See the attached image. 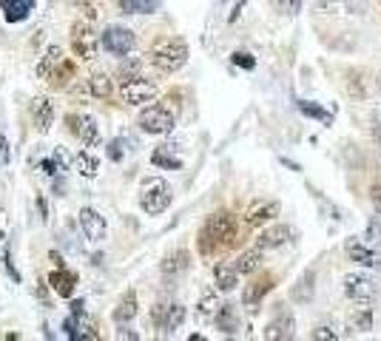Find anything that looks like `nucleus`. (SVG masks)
Returning <instances> with one entry per match:
<instances>
[{"label": "nucleus", "mask_w": 381, "mask_h": 341, "mask_svg": "<svg viewBox=\"0 0 381 341\" xmlns=\"http://www.w3.org/2000/svg\"><path fill=\"white\" fill-rule=\"evenodd\" d=\"M213 319H216V327L225 335H234L239 330V310H237V304H219Z\"/></svg>", "instance_id": "nucleus-18"}, {"label": "nucleus", "mask_w": 381, "mask_h": 341, "mask_svg": "<svg viewBox=\"0 0 381 341\" xmlns=\"http://www.w3.org/2000/svg\"><path fill=\"white\" fill-rule=\"evenodd\" d=\"M0 12L9 23H23L35 12V0H0Z\"/></svg>", "instance_id": "nucleus-16"}, {"label": "nucleus", "mask_w": 381, "mask_h": 341, "mask_svg": "<svg viewBox=\"0 0 381 341\" xmlns=\"http://www.w3.org/2000/svg\"><path fill=\"white\" fill-rule=\"evenodd\" d=\"M151 321L157 324V330H163V333H174V330H180L182 327V321H185V307L180 304V302H160L154 310H151Z\"/></svg>", "instance_id": "nucleus-5"}, {"label": "nucleus", "mask_w": 381, "mask_h": 341, "mask_svg": "<svg viewBox=\"0 0 381 341\" xmlns=\"http://www.w3.org/2000/svg\"><path fill=\"white\" fill-rule=\"evenodd\" d=\"M188 262H191V256H188L185 250L171 253V256L163 262V276H168V279L180 276V273H185V270H188Z\"/></svg>", "instance_id": "nucleus-23"}, {"label": "nucleus", "mask_w": 381, "mask_h": 341, "mask_svg": "<svg viewBox=\"0 0 381 341\" xmlns=\"http://www.w3.org/2000/svg\"><path fill=\"white\" fill-rule=\"evenodd\" d=\"M100 46H103L108 54H114V57H125V54L134 51L137 37H134V32L125 29V26H108V29L100 34Z\"/></svg>", "instance_id": "nucleus-4"}, {"label": "nucleus", "mask_w": 381, "mask_h": 341, "mask_svg": "<svg viewBox=\"0 0 381 341\" xmlns=\"http://www.w3.org/2000/svg\"><path fill=\"white\" fill-rule=\"evenodd\" d=\"M259 264H262V250H259V247H256V250H245V253L234 262V267H237L239 276H242V273H256Z\"/></svg>", "instance_id": "nucleus-28"}, {"label": "nucleus", "mask_w": 381, "mask_h": 341, "mask_svg": "<svg viewBox=\"0 0 381 341\" xmlns=\"http://www.w3.org/2000/svg\"><path fill=\"white\" fill-rule=\"evenodd\" d=\"M49 285L54 288V293H57V296L68 299V296L74 293V288H77V276H74V273H68V270L60 264L57 270H51V273H49Z\"/></svg>", "instance_id": "nucleus-17"}, {"label": "nucleus", "mask_w": 381, "mask_h": 341, "mask_svg": "<svg viewBox=\"0 0 381 341\" xmlns=\"http://www.w3.org/2000/svg\"><path fill=\"white\" fill-rule=\"evenodd\" d=\"M174 193H171V185L163 182V179H148L142 185V196H139V205H142V211L151 214V217H160L168 211V205H171Z\"/></svg>", "instance_id": "nucleus-2"}, {"label": "nucleus", "mask_w": 381, "mask_h": 341, "mask_svg": "<svg viewBox=\"0 0 381 341\" xmlns=\"http://www.w3.org/2000/svg\"><path fill=\"white\" fill-rule=\"evenodd\" d=\"M163 0H120V9L128 15H154Z\"/></svg>", "instance_id": "nucleus-24"}, {"label": "nucleus", "mask_w": 381, "mask_h": 341, "mask_svg": "<svg viewBox=\"0 0 381 341\" xmlns=\"http://www.w3.org/2000/svg\"><path fill=\"white\" fill-rule=\"evenodd\" d=\"M151 63H154L163 75H174L188 63V46L182 40H168L160 43L154 51H151Z\"/></svg>", "instance_id": "nucleus-1"}, {"label": "nucleus", "mask_w": 381, "mask_h": 341, "mask_svg": "<svg viewBox=\"0 0 381 341\" xmlns=\"http://www.w3.org/2000/svg\"><path fill=\"white\" fill-rule=\"evenodd\" d=\"M296 108H299L304 117H313V120H319V122H325V125H330V122H333V114H330V111H325L319 103H311V100H296Z\"/></svg>", "instance_id": "nucleus-27"}, {"label": "nucleus", "mask_w": 381, "mask_h": 341, "mask_svg": "<svg viewBox=\"0 0 381 341\" xmlns=\"http://www.w3.org/2000/svg\"><path fill=\"white\" fill-rule=\"evenodd\" d=\"M234 65H242V68H248V72H251V68L256 65V60H254V54H248V51H237L234 57Z\"/></svg>", "instance_id": "nucleus-37"}, {"label": "nucleus", "mask_w": 381, "mask_h": 341, "mask_svg": "<svg viewBox=\"0 0 381 341\" xmlns=\"http://www.w3.org/2000/svg\"><path fill=\"white\" fill-rule=\"evenodd\" d=\"M74 171H77L80 176H97L100 160H97L92 151H80L77 157H74Z\"/></svg>", "instance_id": "nucleus-25"}, {"label": "nucleus", "mask_w": 381, "mask_h": 341, "mask_svg": "<svg viewBox=\"0 0 381 341\" xmlns=\"http://www.w3.org/2000/svg\"><path fill=\"white\" fill-rule=\"evenodd\" d=\"M313 282H316V273L308 270L293 288V302H311L313 299Z\"/></svg>", "instance_id": "nucleus-26"}, {"label": "nucleus", "mask_w": 381, "mask_h": 341, "mask_svg": "<svg viewBox=\"0 0 381 341\" xmlns=\"http://www.w3.org/2000/svg\"><path fill=\"white\" fill-rule=\"evenodd\" d=\"M237 219L227 214V211H219V214H213L208 222H205V228H202V247L208 245V242H213V245H231L234 239H237Z\"/></svg>", "instance_id": "nucleus-3"}, {"label": "nucleus", "mask_w": 381, "mask_h": 341, "mask_svg": "<svg viewBox=\"0 0 381 341\" xmlns=\"http://www.w3.org/2000/svg\"><path fill=\"white\" fill-rule=\"evenodd\" d=\"M117 338H128V341H137V338H139V335H137V333H134V330H128V327H123V330H120V333H117Z\"/></svg>", "instance_id": "nucleus-43"}, {"label": "nucleus", "mask_w": 381, "mask_h": 341, "mask_svg": "<svg viewBox=\"0 0 381 341\" xmlns=\"http://www.w3.org/2000/svg\"><path fill=\"white\" fill-rule=\"evenodd\" d=\"M276 6H279L282 12H287V15H296V12L301 9V0H276Z\"/></svg>", "instance_id": "nucleus-39"}, {"label": "nucleus", "mask_w": 381, "mask_h": 341, "mask_svg": "<svg viewBox=\"0 0 381 341\" xmlns=\"http://www.w3.org/2000/svg\"><path fill=\"white\" fill-rule=\"evenodd\" d=\"M63 330L71 341H86V338H97L94 333V321L86 313H71V319L63 321Z\"/></svg>", "instance_id": "nucleus-11"}, {"label": "nucleus", "mask_w": 381, "mask_h": 341, "mask_svg": "<svg viewBox=\"0 0 381 341\" xmlns=\"http://www.w3.org/2000/svg\"><path fill=\"white\" fill-rule=\"evenodd\" d=\"M296 321H293V316L285 310V313H279L268 327H265V338L268 341H287V338H293L296 333Z\"/></svg>", "instance_id": "nucleus-15"}, {"label": "nucleus", "mask_w": 381, "mask_h": 341, "mask_svg": "<svg viewBox=\"0 0 381 341\" xmlns=\"http://www.w3.org/2000/svg\"><path fill=\"white\" fill-rule=\"evenodd\" d=\"M32 120H35V128L37 131H49L51 122H54V105L46 97H37L32 103Z\"/></svg>", "instance_id": "nucleus-19"}, {"label": "nucleus", "mask_w": 381, "mask_h": 341, "mask_svg": "<svg viewBox=\"0 0 381 341\" xmlns=\"http://www.w3.org/2000/svg\"><path fill=\"white\" fill-rule=\"evenodd\" d=\"M174 151H177V146H160L154 154H151V162L160 165V168H171V171H177V168H182V157H180V154H174Z\"/></svg>", "instance_id": "nucleus-21"}, {"label": "nucleus", "mask_w": 381, "mask_h": 341, "mask_svg": "<svg viewBox=\"0 0 381 341\" xmlns=\"http://www.w3.org/2000/svg\"><path fill=\"white\" fill-rule=\"evenodd\" d=\"M57 65H63V49L60 46H49V51L43 54V60L37 65V77H54Z\"/></svg>", "instance_id": "nucleus-22"}, {"label": "nucleus", "mask_w": 381, "mask_h": 341, "mask_svg": "<svg viewBox=\"0 0 381 341\" xmlns=\"http://www.w3.org/2000/svg\"><path fill=\"white\" fill-rule=\"evenodd\" d=\"M71 313H86V302L83 299H74L71 302Z\"/></svg>", "instance_id": "nucleus-44"}, {"label": "nucleus", "mask_w": 381, "mask_h": 341, "mask_svg": "<svg viewBox=\"0 0 381 341\" xmlns=\"http://www.w3.org/2000/svg\"><path fill=\"white\" fill-rule=\"evenodd\" d=\"M134 316H137V296L128 293V296L120 302V307L114 310V321H117V324H125V321H131Z\"/></svg>", "instance_id": "nucleus-32"}, {"label": "nucleus", "mask_w": 381, "mask_h": 341, "mask_svg": "<svg viewBox=\"0 0 381 341\" xmlns=\"http://www.w3.org/2000/svg\"><path fill=\"white\" fill-rule=\"evenodd\" d=\"M273 217H279V205H276V202H265V205H259V208H254V211L248 214V222H251V225H265V222H270Z\"/></svg>", "instance_id": "nucleus-30"}, {"label": "nucleus", "mask_w": 381, "mask_h": 341, "mask_svg": "<svg viewBox=\"0 0 381 341\" xmlns=\"http://www.w3.org/2000/svg\"><path fill=\"white\" fill-rule=\"evenodd\" d=\"M40 171H43V174H49V176H54V174H57L54 160H43V162H40Z\"/></svg>", "instance_id": "nucleus-42"}, {"label": "nucleus", "mask_w": 381, "mask_h": 341, "mask_svg": "<svg viewBox=\"0 0 381 341\" xmlns=\"http://www.w3.org/2000/svg\"><path fill=\"white\" fill-rule=\"evenodd\" d=\"M6 162H9V140L0 134V168H4Z\"/></svg>", "instance_id": "nucleus-40"}, {"label": "nucleus", "mask_w": 381, "mask_h": 341, "mask_svg": "<svg viewBox=\"0 0 381 341\" xmlns=\"http://www.w3.org/2000/svg\"><path fill=\"white\" fill-rule=\"evenodd\" d=\"M71 43H74V51H77L83 60H92V57H94V51H97V40H94V32H92L86 23H77V26H74Z\"/></svg>", "instance_id": "nucleus-14"}, {"label": "nucleus", "mask_w": 381, "mask_h": 341, "mask_svg": "<svg viewBox=\"0 0 381 341\" xmlns=\"http://www.w3.org/2000/svg\"><path fill=\"white\" fill-rule=\"evenodd\" d=\"M364 242L373 247H381V219H373L370 225H367V233H364Z\"/></svg>", "instance_id": "nucleus-35"}, {"label": "nucleus", "mask_w": 381, "mask_h": 341, "mask_svg": "<svg viewBox=\"0 0 381 341\" xmlns=\"http://www.w3.org/2000/svg\"><path fill=\"white\" fill-rule=\"evenodd\" d=\"M293 239H296V231H293L290 225H273V228H268V231L259 233L256 247H259V250H273V247L290 245Z\"/></svg>", "instance_id": "nucleus-10"}, {"label": "nucleus", "mask_w": 381, "mask_h": 341, "mask_svg": "<svg viewBox=\"0 0 381 341\" xmlns=\"http://www.w3.org/2000/svg\"><path fill=\"white\" fill-rule=\"evenodd\" d=\"M216 310H219V299L213 296V293H208V296H202L199 299V316H216Z\"/></svg>", "instance_id": "nucleus-34"}, {"label": "nucleus", "mask_w": 381, "mask_h": 341, "mask_svg": "<svg viewBox=\"0 0 381 341\" xmlns=\"http://www.w3.org/2000/svg\"><path fill=\"white\" fill-rule=\"evenodd\" d=\"M111 77L108 75H94V77H89V91L94 94V97H108L111 94Z\"/></svg>", "instance_id": "nucleus-33"}, {"label": "nucleus", "mask_w": 381, "mask_h": 341, "mask_svg": "<svg viewBox=\"0 0 381 341\" xmlns=\"http://www.w3.org/2000/svg\"><path fill=\"white\" fill-rule=\"evenodd\" d=\"M68 122H71V134L77 136L86 148H94L100 143V128L89 114H74Z\"/></svg>", "instance_id": "nucleus-9"}, {"label": "nucleus", "mask_w": 381, "mask_h": 341, "mask_svg": "<svg viewBox=\"0 0 381 341\" xmlns=\"http://www.w3.org/2000/svg\"><path fill=\"white\" fill-rule=\"evenodd\" d=\"M0 245H4V233H0Z\"/></svg>", "instance_id": "nucleus-45"}, {"label": "nucleus", "mask_w": 381, "mask_h": 341, "mask_svg": "<svg viewBox=\"0 0 381 341\" xmlns=\"http://www.w3.org/2000/svg\"><path fill=\"white\" fill-rule=\"evenodd\" d=\"M344 296L358 304H367L375 296V282L364 273H350V276H344Z\"/></svg>", "instance_id": "nucleus-8"}, {"label": "nucleus", "mask_w": 381, "mask_h": 341, "mask_svg": "<svg viewBox=\"0 0 381 341\" xmlns=\"http://www.w3.org/2000/svg\"><path fill=\"white\" fill-rule=\"evenodd\" d=\"M311 338L313 341H339L342 333H339V324L336 321H322V324H316L311 330Z\"/></svg>", "instance_id": "nucleus-31"}, {"label": "nucleus", "mask_w": 381, "mask_h": 341, "mask_svg": "<svg viewBox=\"0 0 381 341\" xmlns=\"http://www.w3.org/2000/svg\"><path fill=\"white\" fill-rule=\"evenodd\" d=\"M139 65H142V63H139L137 57H131V60H125V63H123V68H120V77H123V83H125V80L139 77Z\"/></svg>", "instance_id": "nucleus-36"}, {"label": "nucleus", "mask_w": 381, "mask_h": 341, "mask_svg": "<svg viewBox=\"0 0 381 341\" xmlns=\"http://www.w3.org/2000/svg\"><path fill=\"white\" fill-rule=\"evenodd\" d=\"M139 128L145 134H171L174 131V114L165 105H151L139 114Z\"/></svg>", "instance_id": "nucleus-6"}, {"label": "nucleus", "mask_w": 381, "mask_h": 341, "mask_svg": "<svg viewBox=\"0 0 381 341\" xmlns=\"http://www.w3.org/2000/svg\"><path fill=\"white\" fill-rule=\"evenodd\" d=\"M123 157H125V143H123V140H114V143L108 146V160L120 162Z\"/></svg>", "instance_id": "nucleus-38"}, {"label": "nucleus", "mask_w": 381, "mask_h": 341, "mask_svg": "<svg viewBox=\"0 0 381 341\" xmlns=\"http://www.w3.org/2000/svg\"><path fill=\"white\" fill-rule=\"evenodd\" d=\"M370 199H373V208H375L378 217H381V185H373V188H370Z\"/></svg>", "instance_id": "nucleus-41"}, {"label": "nucleus", "mask_w": 381, "mask_h": 341, "mask_svg": "<svg viewBox=\"0 0 381 341\" xmlns=\"http://www.w3.org/2000/svg\"><path fill=\"white\" fill-rule=\"evenodd\" d=\"M347 256H350V262H356L361 267H378L381 264L378 250H373L364 239H350L347 242Z\"/></svg>", "instance_id": "nucleus-13"}, {"label": "nucleus", "mask_w": 381, "mask_h": 341, "mask_svg": "<svg viewBox=\"0 0 381 341\" xmlns=\"http://www.w3.org/2000/svg\"><path fill=\"white\" fill-rule=\"evenodd\" d=\"M378 136H381V131H378Z\"/></svg>", "instance_id": "nucleus-46"}, {"label": "nucleus", "mask_w": 381, "mask_h": 341, "mask_svg": "<svg viewBox=\"0 0 381 341\" xmlns=\"http://www.w3.org/2000/svg\"><path fill=\"white\" fill-rule=\"evenodd\" d=\"M80 228H83V233H86V239L89 242H103L106 239V219L94 211V208H83L80 211Z\"/></svg>", "instance_id": "nucleus-12"}, {"label": "nucleus", "mask_w": 381, "mask_h": 341, "mask_svg": "<svg viewBox=\"0 0 381 341\" xmlns=\"http://www.w3.org/2000/svg\"><path fill=\"white\" fill-rule=\"evenodd\" d=\"M213 279H216V288L227 293V290H234L239 285V273H237L234 264H216L213 267Z\"/></svg>", "instance_id": "nucleus-20"}, {"label": "nucleus", "mask_w": 381, "mask_h": 341, "mask_svg": "<svg viewBox=\"0 0 381 341\" xmlns=\"http://www.w3.org/2000/svg\"><path fill=\"white\" fill-rule=\"evenodd\" d=\"M268 290H270V279H265V282H259V285H251V288L245 290V296H242V304H245L248 310H256Z\"/></svg>", "instance_id": "nucleus-29"}, {"label": "nucleus", "mask_w": 381, "mask_h": 341, "mask_svg": "<svg viewBox=\"0 0 381 341\" xmlns=\"http://www.w3.org/2000/svg\"><path fill=\"white\" fill-rule=\"evenodd\" d=\"M120 97L128 103V105H139V103H151L157 97V86L148 83L142 77H134V80H125L120 86Z\"/></svg>", "instance_id": "nucleus-7"}]
</instances>
